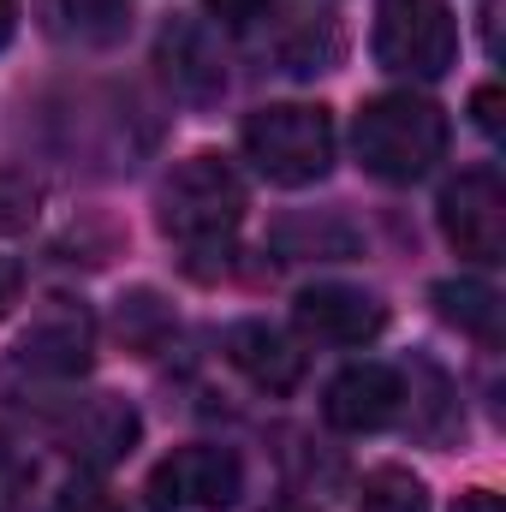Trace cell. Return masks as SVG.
Instances as JSON below:
<instances>
[{"mask_svg": "<svg viewBox=\"0 0 506 512\" xmlns=\"http://www.w3.org/2000/svg\"><path fill=\"white\" fill-rule=\"evenodd\" d=\"M352 143H358L364 173H376L387 185H411L447 155V114L429 96H411V90L376 96V102H364Z\"/></svg>", "mask_w": 506, "mask_h": 512, "instance_id": "1", "label": "cell"}, {"mask_svg": "<svg viewBox=\"0 0 506 512\" xmlns=\"http://www.w3.org/2000/svg\"><path fill=\"white\" fill-rule=\"evenodd\" d=\"M459 54L453 12L441 0H376V60L399 78H441Z\"/></svg>", "mask_w": 506, "mask_h": 512, "instance_id": "4", "label": "cell"}, {"mask_svg": "<svg viewBox=\"0 0 506 512\" xmlns=\"http://www.w3.org/2000/svg\"><path fill=\"white\" fill-rule=\"evenodd\" d=\"M274 239H280V251H286V256H352V251H358V233H352V227H340V221H328V227L286 221Z\"/></svg>", "mask_w": 506, "mask_h": 512, "instance_id": "16", "label": "cell"}, {"mask_svg": "<svg viewBox=\"0 0 506 512\" xmlns=\"http://www.w3.org/2000/svg\"><path fill=\"white\" fill-rule=\"evenodd\" d=\"M90 352H96V322H90V310L72 304V298H54V304L24 328V340H18V364L36 370V376H54V382L84 376V370H90Z\"/></svg>", "mask_w": 506, "mask_h": 512, "instance_id": "8", "label": "cell"}, {"mask_svg": "<svg viewBox=\"0 0 506 512\" xmlns=\"http://www.w3.org/2000/svg\"><path fill=\"white\" fill-rule=\"evenodd\" d=\"M471 108H477V126L489 131V137H501V90H495V84H483Z\"/></svg>", "mask_w": 506, "mask_h": 512, "instance_id": "21", "label": "cell"}, {"mask_svg": "<svg viewBox=\"0 0 506 512\" xmlns=\"http://www.w3.org/2000/svg\"><path fill=\"white\" fill-rule=\"evenodd\" d=\"M149 512H227L245 495V465L233 447H179L149 471Z\"/></svg>", "mask_w": 506, "mask_h": 512, "instance_id": "5", "label": "cell"}, {"mask_svg": "<svg viewBox=\"0 0 506 512\" xmlns=\"http://www.w3.org/2000/svg\"><path fill=\"white\" fill-rule=\"evenodd\" d=\"M161 66H167V78H173L185 96H197V102H209V96L227 90L221 48H215L209 30H197V24H167V30H161Z\"/></svg>", "mask_w": 506, "mask_h": 512, "instance_id": "11", "label": "cell"}, {"mask_svg": "<svg viewBox=\"0 0 506 512\" xmlns=\"http://www.w3.org/2000/svg\"><path fill=\"white\" fill-rule=\"evenodd\" d=\"M221 24H233V30H245V24H256L262 12H268V0H203Z\"/></svg>", "mask_w": 506, "mask_h": 512, "instance_id": "19", "label": "cell"}, {"mask_svg": "<svg viewBox=\"0 0 506 512\" xmlns=\"http://www.w3.org/2000/svg\"><path fill=\"white\" fill-rule=\"evenodd\" d=\"M36 221V185L24 173H0V233H18Z\"/></svg>", "mask_w": 506, "mask_h": 512, "instance_id": "17", "label": "cell"}, {"mask_svg": "<svg viewBox=\"0 0 506 512\" xmlns=\"http://www.w3.org/2000/svg\"><path fill=\"white\" fill-rule=\"evenodd\" d=\"M441 233L471 262H501L506 256V185L495 167H471L441 191Z\"/></svg>", "mask_w": 506, "mask_h": 512, "instance_id": "6", "label": "cell"}, {"mask_svg": "<svg viewBox=\"0 0 506 512\" xmlns=\"http://www.w3.org/2000/svg\"><path fill=\"white\" fill-rule=\"evenodd\" d=\"M18 286H24V274H18V262L12 256H0V316L18 304Z\"/></svg>", "mask_w": 506, "mask_h": 512, "instance_id": "22", "label": "cell"}, {"mask_svg": "<svg viewBox=\"0 0 506 512\" xmlns=\"http://www.w3.org/2000/svg\"><path fill=\"white\" fill-rule=\"evenodd\" d=\"M292 316H298V328H304L316 346H370L381 328H387V310H381L376 292L340 286V280L304 286L298 304H292Z\"/></svg>", "mask_w": 506, "mask_h": 512, "instance_id": "7", "label": "cell"}, {"mask_svg": "<svg viewBox=\"0 0 506 512\" xmlns=\"http://www.w3.org/2000/svg\"><path fill=\"white\" fill-rule=\"evenodd\" d=\"M245 221V179L221 155H191L161 185V233L185 251H227Z\"/></svg>", "mask_w": 506, "mask_h": 512, "instance_id": "2", "label": "cell"}, {"mask_svg": "<svg viewBox=\"0 0 506 512\" xmlns=\"http://www.w3.org/2000/svg\"><path fill=\"white\" fill-rule=\"evenodd\" d=\"M245 155L274 185H316L334 167V120L310 102H274L245 120Z\"/></svg>", "mask_w": 506, "mask_h": 512, "instance_id": "3", "label": "cell"}, {"mask_svg": "<svg viewBox=\"0 0 506 512\" xmlns=\"http://www.w3.org/2000/svg\"><path fill=\"white\" fill-rule=\"evenodd\" d=\"M48 512H126V507H120L102 483H66V489L54 495V507H48Z\"/></svg>", "mask_w": 506, "mask_h": 512, "instance_id": "18", "label": "cell"}, {"mask_svg": "<svg viewBox=\"0 0 506 512\" xmlns=\"http://www.w3.org/2000/svg\"><path fill=\"white\" fill-rule=\"evenodd\" d=\"M453 512H501V495H489V489H477V495H465Z\"/></svg>", "mask_w": 506, "mask_h": 512, "instance_id": "23", "label": "cell"}, {"mask_svg": "<svg viewBox=\"0 0 506 512\" xmlns=\"http://www.w3.org/2000/svg\"><path fill=\"white\" fill-rule=\"evenodd\" d=\"M227 364L256 382L262 393H292V387L304 382V352L280 334V328H268V322H239V328H227Z\"/></svg>", "mask_w": 506, "mask_h": 512, "instance_id": "10", "label": "cell"}, {"mask_svg": "<svg viewBox=\"0 0 506 512\" xmlns=\"http://www.w3.org/2000/svg\"><path fill=\"white\" fill-rule=\"evenodd\" d=\"M405 405V387L387 364H346L328 393H322V417L346 435H370V429H387Z\"/></svg>", "mask_w": 506, "mask_h": 512, "instance_id": "9", "label": "cell"}, {"mask_svg": "<svg viewBox=\"0 0 506 512\" xmlns=\"http://www.w3.org/2000/svg\"><path fill=\"white\" fill-rule=\"evenodd\" d=\"M364 512H429V489L423 477H411L405 465H376L358 489Z\"/></svg>", "mask_w": 506, "mask_h": 512, "instance_id": "15", "label": "cell"}, {"mask_svg": "<svg viewBox=\"0 0 506 512\" xmlns=\"http://www.w3.org/2000/svg\"><path fill=\"white\" fill-rule=\"evenodd\" d=\"M24 477H30V471H24V465H18V459H12V453L0 447V512H12L18 489H24Z\"/></svg>", "mask_w": 506, "mask_h": 512, "instance_id": "20", "label": "cell"}, {"mask_svg": "<svg viewBox=\"0 0 506 512\" xmlns=\"http://www.w3.org/2000/svg\"><path fill=\"white\" fill-rule=\"evenodd\" d=\"M435 310L453 328L477 334L483 346H501V292L495 286H483V280H441L435 286Z\"/></svg>", "mask_w": 506, "mask_h": 512, "instance_id": "13", "label": "cell"}, {"mask_svg": "<svg viewBox=\"0 0 506 512\" xmlns=\"http://www.w3.org/2000/svg\"><path fill=\"white\" fill-rule=\"evenodd\" d=\"M131 441H137V411L120 399H90L72 423H66V453L90 459V465H108V459H126Z\"/></svg>", "mask_w": 506, "mask_h": 512, "instance_id": "12", "label": "cell"}, {"mask_svg": "<svg viewBox=\"0 0 506 512\" xmlns=\"http://www.w3.org/2000/svg\"><path fill=\"white\" fill-rule=\"evenodd\" d=\"M12 30H18V0H0V48L12 42Z\"/></svg>", "mask_w": 506, "mask_h": 512, "instance_id": "24", "label": "cell"}, {"mask_svg": "<svg viewBox=\"0 0 506 512\" xmlns=\"http://www.w3.org/2000/svg\"><path fill=\"white\" fill-rule=\"evenodd\" d=\"M48 18H54L60 36L108 48L131 30V0H48Z\"/></svg>", "mask_w": 506, "mask_h": 512, "instance_id": "14", "label": "cell"}]
</instances>
